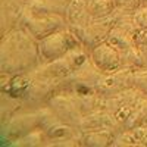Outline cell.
Returning <instances> with one entry per match:
<instances>
[{"instance_id":"obj_1","label":"cell","mask_w":147,"mask_h":147,"mask_svg":"<svg viewBox=\"0 0 147 147\" xmlns=\"http://www.w3.org/2000/svg\"><path fill=\"white\" fill-rule=\"evenodd\" d=\"M38 43L24 28L10 30L2 41V66L3 74L18 75L28 74L37 69L38 65Z\"/></svg>"},{"instance_id":"obj_2","label":"cell","mask_w":147,"mask_h":147,"mask_svg":"<svg viewBox=\"0 0 147 147\" xmlns=\"http://www.w3.org/2000/svg\"><path fill=\"white\" fill-rule=\"evenodd\" d=\"M81 46L82 43L78 38V35L66 27L40 40L38 53H40V59L44 63H50L66 56L69 52L75 50Z\"/></svg>"},{"instance_id":"obj_3","label":"cell","mask_w":147,"mask_h":147,"mask_svg":"<svg viewBox=\"0 0 147 147\" xmlns=\"http://www.w3.org/2000/svg\"><path fill=\"white\" fill-rule=\"evenodd\" d=\"M19 22L24 24V28H25L37 41H40L44 37L68 27L65 15H59V13L32 15L25 9V6L22 9Z\"/></svg>"},{"instance_id":"obj_4","label":"cell","mask_w":147,"mask_h":147,"mask_svg":"<svg viewBox=\"0 0 147 147\" xmlns=\"http://www.w3.org/2000/svg\"><path fill=\"white\" fill-rule=\"evenodd\" d=\"M112 28H113V22L110 19V16H107V18H100V19H93L88 25L72 30V31L78 35V38L81 40L85 49L93 50L94 47H97L99 44L107 40V35Z\"/></svg>"},{"instance_id":"obj_5","label":"cell","mask_w":147,"mask_h":147,"mask_svg":"<svg viewBox=\"0 0 147 147\" xmlns=\"http://www.w3.org/2000/svg\"><path fill=\"white\" fill-rule=\"evenodd\" d=\"M47 103H49V107L59 118V121L65 122V124H69L75 128L78 127V122H80L82 113H81L78 105L75 103V100L72 99V96L68 91L56 93Z\"/></svg>"},{"instance_id":"obj_6","label":"cell","mask_w":147,"mask_h":147,"mask_svg":"<svg viewBox=\"0 0 147 147\" xmlns=\"http://www.w3.org/2000/svg\"><path fill=\"white\" fill-rule=\"evenodd\" d=\"M90 59L93 65L103 74H112L116 72L124 66L122 62V55L118 49H115L107 41L99 44L90 52Z\"/></svg>"},{"instance_id":"obj_7","label":"cell","mask_w":147,"mask_h":147,"mask_svg":"<svg viewBox=\"0 0 147 147\" xmlns=\"http://www.w3.org/2000/svg\"><path fill=\"white\" fill-rule=\"evenodd\" d=\"M38 128V116L35 113H25L19 116H12L7 124L3 125V140L16 141L32 129Z\"/></svg>"},{"instance_id":"obj_8","label":"cell","mask_w":147,"mask_h":147,"mask_svg":"<svg viewBox=\"0 0 147 147\" xmlns=\"http://www.w3.org/2000/svg\"><path fill=\"white\" fill-rule=\"evenodd\" d=\"M103 128L121 129L115 116L103 107H99V109L93 110V112H90V113L82 115L80 122H78V127H77L78 132H87V131L103 129Z\"/></svg>"},{"instance_id":"obj_9","label":"cell","mask_w":147,"mask_h":147,"mask_svg":"<svg viewBox=\"0 0 147 147\" xmlns=\"http://www.w3.org/2000/svg\"><path fill=\"white\" fill-rule=\"evenodd\" d=\"M65 18L69 30H77L88 25L93 21V18L88 12L87 0H72L66 9Z\"/></svg>"},{"instance_id":"obj_10","label":"cell","mask_w":147,"mask_h":147,"mask_svg":"<svg viewBox=\"0 0 147 147\" xmlns=\"http://www.w3.org/2000/svg\"><path fill=\"white\" fill-rule=\"evenodd\" d=\"M121 129L113 128H103V129H94L87 132H80V144L87 147H105V146H113L115 138Z\"/></svg>"},{"instance_id":"obj_11","label":"cell","mask_w":147,"mask_h":147,"mask_svg":"<svg viewBox=\"0 0 147 147\" xmlns=\"http://www.w3.org/2000/svg\"><path fill=\"white\" fill-rule=\"evenodd\" d=\"M122 55V62H124V66H129L132 69H144L147 68V59L143 53V50L138 46H131L127 50L121 52Z\"/></svg>"},{"instance_id":"obj_12","label":"cell","mask_w":147,"mask_h":147,"mask_svg":"<svg viewBox=\"0 0 147 147\" xmlns=\"http://www.w3.org/2000/svg\"><path fill=\"white\" fill-rule=\"evenodd\" d=\"M87 6L93 19L107 18L116 10L115 0H87Z\"/></svg>"},{"instance_id":"obj_13","label":"cell","mask_w":147,"mask_h":147,"mask_svg":"<svg viewBox=\"0 0 147 147\" xmlns=\"http://www.w3.org/2000/svg\"><path fill=\"white\" fill-rule=\"evenodd\" d=\"M106 41L109 44H112L115 49H118L119 52H124V50H127V49H129L131 46H134V35L124 31L122 28L113 27L112 30H110Z\"/></svg>"},{"instance_id":"obj_14","label":"cell","mask_w":147,"mask_h":147,"mask_svg":"<svg viewBox=\"0 0 147 147\" xmlns=\"http://www.w3.org/2000/svg\"><path fill=\"white\" fill-rule=\"evenodd\" d=\"M134 146H147V125H141L134 129H127Z\"/></svg>"},{"instance_id":"obj_15","label":"cell","mask_w":147,"mask_h":147,"mask_svg":"<svg viewBox=\"0 0 147 147\" xmlns=\"http://www.w3.org/2000/svg\"><path fill=\"white\" fill-rule=\"evenodd\" d=\"M134 82H136V87L147 97V68L137 69L134 72Z\"/></svg>"},{"instance_id":"obj_16","label":"cell","mask_w":147,"mask_h":147,"mask_svg":"<svg viewBox=\"0 0 147 147\" xmlns=\"http://www.w3.org/2000/svg\"><path fill=\"white\" fill-rule=\"evenodd\" d=\"M134 107H136V105H124V106H121L116 112L113 113V116H115V119L118 122V125L121 128H122V125L125 124V121L129 118V115H131V112L134 110Z\"/></svg>"},{"instance_id":"obj_17","label":"cell","mask_w":147,"mask_h":147,"mask_svg":"<svg viewBox=\"0 0 147 147\" xmlns=\"http://www.w3.org/2000/svg\"><path fill=\"white\" fill-rule=\"evenodd\" d=\"M132 16H134V21H136L138 28H147V5L140 6L132 13Z\"/></svg>"},{"instance_id":"obj_18","label":"cell","mask_w":147,"mask_h":147,"mask_svg":"<svg viewBox=\"0 0 147 147\" xmlns=\"http://www.w3.org/2000/svg\"><path fill=\"white\" fill-rule=\"evenodd\" d=\"M116 3V7L118 9H122V10H127V12H131L134 13L141 5H140V0H115Z\"/></svg>"},{"instance_id":"obj_19","label":"cell","mask_w":147,"mask_h":147,"mask_svg":"<svg viewBox=\"0 0 147 147\" xmlns=\"http://www.w3.org/2000/svg\"><path fill=\"white\" fill-rule=\"evenodd\" d=\"M134 44L138 47H147V28H140L134 34Z\"/></svg>"},{"instance_id":"obj_20","label":"cell","mask_w":147,"mask_h":147,"mask_svg":"<svg viewBox=\"0 0 147 147\" xmlns=\"http://www.w3.org/2000/svg\"><path fill=\"white\" fill-rule=\"evenodd\" d=\"M140 5L141 6H146L147 5V0H140Z\"/></svg>"}]
</instances>
